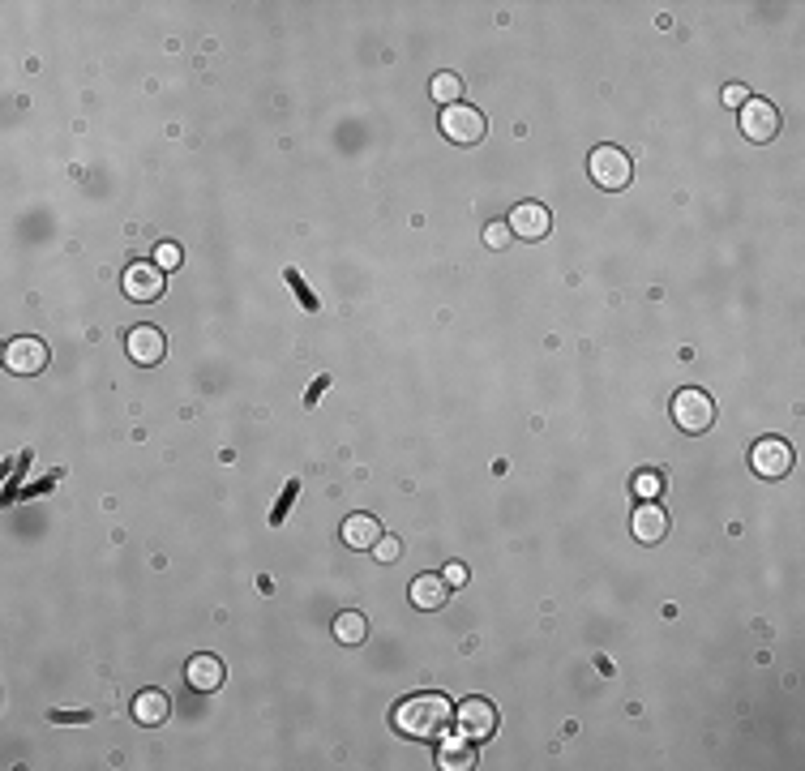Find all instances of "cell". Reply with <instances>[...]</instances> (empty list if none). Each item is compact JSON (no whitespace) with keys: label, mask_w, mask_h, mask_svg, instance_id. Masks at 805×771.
<instances>
[{"label":"cell","mask_w":805,"mask_h":771,"mask_svg":"<svg viewBox=\"0 0 805 771\" xmlns=\"http://www.w3.org/2000/svg\"><path fill=\"white\" fill-rule=\"evenodd\" d=\"M454 720V703L446 699V694H407V699L390 712V724L399 729L403 737H416V742H437Z\"/></svg>","instance_id":"1"},{"label":"cell","mask_w":805,"mask_h":771,"mask_svg":"<svg viewBox=\"0 0 805 771\" xmlns=\"http://www.w3.org/2000/svg\"><path fill=\"white\" fill-rule=\"evenodd\" d=\"M673 420H677V429L681 433H690V437H698V433H707L711 425H716V399L707 395V390H698V386H686V390H677L673 395Z\"/></svg>","instance_id":"2"},{"label":"cell","mask_w":805,"mask_h":771,"mask_svg":"<svg viewBox=\"0 0 805 771\" xmlns=\"http://www.w3.org/2000/svg\"><path fill=\"white\" fill-rule=\"evenodd\" d=\"M587 172H591V180H596L600 189L617 193V189H626L634 180V163H630V155L621 146H596L591 150V159H587Z\"/></svg>","instance_id":"3"},{"label":"cell","mask_w":805,"mask_h":771,"mask_svg":"<svg viewBox=\"0 0 805 771\" xmlns=\"http://www.w3.org/2000/svg\"><path fill=\"white\" fill-rule=\"evenodd\" d=\"M737 125H741V133H746V142L767 146V142L780 138V125H784V120H780V112L771 108L767 99H746V103H741Z\"/></svg>","instance_id":"4"},{"label":"cell","mask_w":805,"mask_h":771,"mask_svg":"<svg viewBox=\"0 0 805 771\" xmlns=\"http://www.w3.org/2000/svg\"><path fill=\"white\" fill-rule=\"evenodd\" d=\"M750 467L763 480H784L793 472V446L784 437H758L754 450H750Z\"/></svg>","instance_id":"5"},{"label":"cell","mask_w":805,"mask_h":771,"mask_svg":"<svg viewBox=\"0 0 805 771\" xmlns=\"http://www.w3.org/2000/svg\"><path fill=\"white\" fill-rule=\"evenodd\" d=\"M120 287H125V296L133 305H155V300H163V292H167V275L155 262H133L125 270V279H120Z\"/></svg>","instance_id":"6"},{"label":"cell","mask_w":805,"mask_h":771,"mask_svg":"<svg viewBox=\"0 0 805 771\" xmlns=\"http://www.w3.org/2000/svg\"><path fill=\"white\" fill-rule=\"evenodd\" d=\"M454 720H459V729L472 737V742H489V737L497 733V707L489 699H480V694H472V699H463L459 707H454Z\"/></svg>","instance_id":"7"},{"label":"cell","mask_w":805,"mask_h":771,"mask_svg":"<svg viewBox=\"0 0 805 771\" xmlns=\"http://www.w3.org/2000/svg\"><path fill=\"white\" fill-rule=\"evenodd\" d=\"M48 360H52L48 343H43V339H30V335L13 339V343L5 347V369H9V373H18V377H35V373H43V369H48Z\"/></svg>","instance_id":"8"},{"label":"cell","mask_w":805,"mask_h":771,"mask_svg":"<svg viewBox=\"0 0 805 771\" xmlns=\"http://www.w3.org/2000/svg\"><path fill=\"white\" fill-rule=\"evenodd\" d=\"M484 129H489L484 125V112L467 108V103H454V108L442 112V133L454 146H476L484 138Z\"/></svg>","instance_id":"9"},{"label":"cell","mask_w":805,"mask_h":771,"mask_svg":"<svg viewBox=\"0 0 805 771\" xmlns=\"http://www.w3.org/2000/svg\"><path fill=\"white\" fill-rule=\"evenodd\" d=\"M125 347H129V360L133 365H142V369L163 365V356H167V339H163V330H155V326H133L125 335Z\"/></svg>","instance_id":"10"},{"label":"cell","mask_w":805,"mask_h":771,"mask_svg":"<svg viewBox=\"0 0 805 771\" xmlns=\"http://www.w3.org/2000/svg\"><path fill=\"white\" fill-rule=\"evenodd\" d=\"M506 228H510V236H519V240H544L549 228H553V215H549V206H540V202H523V206L510 210Z\"/></svg>","instance_id":"11"},{"label":"cell","mask_w":805,"mask_h":771,"mask_svg":"<svg viewBox=\"0 0 805 771\" xmlns=\"http://www.w3.org/2000/svg\"><path fill=\"white\" fill-rule=\"evenodd\" d=\"M437 759H442V767H450V771H467V767H476V742L463 729L459 733L446 729L437 737Z\"/></svg>","instance_id":"12"},{"label":"cell","mask_w":805,"mask_h":771,"mask_svg":"<svg viewBox=\"0 0 805 771\" xmlns=\"http://www.w3.org/2000/svg\"><path fill=\"white\" fill-rule=\"evenodd\" d=\"M630 532L639 544H660L668 536V514L656 502H639V510H634V519H630Z\"/></svg>","instance_id":"13"},{"label":"cell","mask_w":805,"mask_h":771,"mask_svg":"<svg viewBox=\"0 0 805 771\" xmlns=\"http://www.w3.org/2000/svg\"><path fill=\"white\" fill-rule=\"evenodd\" d=\"M223 660L219 656H193L189 664H185V682L197 690V694H215L219 686H223Z\"/></svg>","instance_id":"14"},{"label":"cell","mask_w":805,"mask_h":771,"mask_svg":"<svg viewBox=\"0 0 805 771\" xmlns=\"http://www.w3.org/2000/svg\"><path fill=\"white\" fill-rule=\"evenodd\" d=\"M450 600V583L442 574H416L412 579V604L420 613H437Z\"/></svg>","instance_id":"15"},{"label":"cell","mask_w":805,"mask_h":771,"mask_svg":"<svg viewBox=\"0 0 805 771\" xmlns=\"http://www.w3.org/2000/svg\"><path fill=\"white\" fill-rule=\"evenodd\" d=\"M167 716H172V703H167L163 690H142L138 699H133V720H138L142 729H159Z\"/></svg>","instance_id":"16"},{"label":"cell","mask_w":805,"mask_h":771,"mask_svg":"<svg viewBox=\"0 0 805 771\" xmlns=\"http://www.w3.org/2000/svg\"><path fill=\"white\" fill-rule=\"evenodd\" d=\"M382 523L373 519V514H352V519L343 523V544L347 549H373L377 540H382Z\"/></svg>","instance_id":"17"},{"label":"cell","mask_w":805,"mask_h":771,"mask_svg":"<svg viewBox=\"0 0 805 771\" xmlns=\"http://www.w3.org/2000/svg\"><path fill=\"white\" fill-rule=\"evenodd\" d=\"M364 639H369V622H364V613H339L334 617V643L360 647Z\"/></svg>","instance_id":"18"},{"label":"cell","mask_w":805,"mask_h":771,"mask_svg":"<svg viewBox=\"0 0 805 771\" xmlns=\"http://www.w3.org/2000/svg\"><path fill=\"white\" fill-rule=\"evenodd\" d=\"M429 95L442 103V108H454V103L463 99V78L459 73H437V78L429 82Z\"/></svg>","instance_id":"19"},{"label":"cell","mask_w":805,"mask_h":771,"mask_svg":"<svg viewBox=\"0 0 805 771\" xmlns=\"http://www.w3.org/2000/svg\"><path fill=\"white\" fill-rule=\"evenodd\" d=\"M630 493L639 497V502H656V497L664 493V476L651 472V467H647V472H634L630 476Z\"/></svg>","instance_id":"20"},{"label":"cell","mask_w":805,"mask_h":771,"mask_svg":"<svg viewBox=\"0 0 805 771\" xmlns=\"http://www.w3.org/2000/svg\"><path fill=\"white\" fill-rule=\"evenodd\" d=\"M180 262H185V253H180V245H172V240H159V245H155V266L163 270V275H172V270H180Z\"/></svg>","instance_id":"21"},{"label":"cell","mask_w":805,"mask_h":771,"mask_svg":"<svg viewBox=\"0 0 805 771\" xmlns=\"http://www.w3.org/2000/svg\"><path fill=\"white\" fill-rule=\"evenodd\" d=\"M373 553H377V562L382 566H390V562H399V553H403V540H394V536H382L373 544Z\"/></svg>","instance_id":"22"},{"label":"cell","mask_w":805,"mask_h":771,"mask_svg":"<svg viewBox=\"0 0 805 771\" xmlns=\"http://www.w3.org/2000/svg\"><path fill=\"white\" fill-rule=\"evenodd\" d=\"M484 245H489V249H506L510 245V228H506V223H489V228H484Z\"/></svg>","instance_id":"23"},{"label":"cell","mask_w":805,"mask_h":771,"mask_svg":"<svg viewBox=\"0 0 805 771\" xmlns=\"http://www.w3.org/2000/svg\"><path fill=\"white\" fill-rule=\"evenodd\" d=\"M442 579H446V583H450V587H463V583H467V570H463V566H459V562H450V566H446V570H442Z\"/></svg>","instance_id":"24"},{"label":"cell","mask_w":805,"mask_h":771,"mask_svg":"<svg viewBox=\"0 0 805 771\" xmlns=\"http://www.w3.org/2000/svg\"><path fill=\"white\" fill-rule=\"evenodd\" d=\"M746 99H750V95H746V86H724V103H728V108H741Z\"/></svg>","instance_id":"25"},{"label":"cell","mask_w":805,"mask_h":771,"mask_svg":"<svg viewBox=\"0 0 805 771\" xmlns=\"http://www.w3.org/2000/svg\"><path fill=\"white\" fill-rule=\"evenodd\" d=\"M287 283H292V287H296V296H305V305H309V309H317V300H313V296L305 292V279H300V275H296V270H287Z\"/></svg>","instance_id":"26"},{"label":"cell","mask_w":805,"mask_h":771,"mask_svg":"<svg viewBox=\"0 0 805 771\" xmlns=\"http://www.w3.org/2000/svg\"><path fill=\"white\" fill-rule=\"evenodd\" d=\"M296 489H300V485H287V497H283V502H279V510H275V523H283V514H287V506H292Z\"/></svg>","instance_id":"27"},{"label":"cell","mask_w":805,"mask_h":771,"mask_svg":"<svg viewBox=\"0 0 805 771\" xmlns=\"http://www.w3.org/2000/svg\"><path fill=\"white\" fill-rule=\"evenodd\" d=\"M52 720H56V724H86L90 716H86V712H69V716H60V712H52Z\"/></svg>","instance_id":"28"}]
</instances>
